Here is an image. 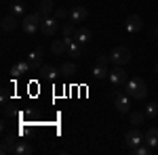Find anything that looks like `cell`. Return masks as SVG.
I'll return each mask as SVG.
<instances>
[{
    "label": "cell",
    "instance_id": "1",
    "mask_svg": "<svg viewBox=\"0 0 158 155\" xmlns=\"http://www.w3.org/2000/svg\"><path fill=\"white\" fill-rule=\"evenodd\" d=\"M124 90H127V95H131V99H137V101H143L148 96V86L141 78H131V80H127Z\"/></svg>",
    "mask_w": 158,
    "mask_h": 155
},
{
    "label": "cell",
    "instance_id": "2",
    "mask_svg": "<svg viewBox=\"0 0 158 155\" xmlns=\"http://www.w3.org/2000/svg\"><path fill=\"white\" fill-rule=\"evenodd\" d=\"M110 61H112L114 65H127V63L131 61V50H129L127 46L112 48V52H110Z\"/></svg>",
    "mask_w": 158,
    "mask_h": 155
},
{
    "label": "cell",
    "instance_id": "3",
    "mask_svg": "<svg viewBox=\"0 0 158 155\" xmlns=\"http://www.w3.org/2000/svg\"><path fill=\"white\" fill-rule=\"evenodd\" d=\"M108 61H110V55H99L97 57V63H95V67H93V78H97V80H103V78H108Z\"/></svg>",
    "mask_w": 158,
    "mask_h": 155
},
{
    "label": "cell",
    "instance_id": "4",
    "mask_svg": "<svg viewBox=\"0 0 158 155\" xmlns=\"http://www.w3.org/2000/svg\"><path fill=\"white\" fill-rule=\"evenodd\" d=\"M108 80L114 84V86H124L127 80H129V76H127V72H124L122 65H114V69H110V73H108Z\"/></svg>",
    "mask_w": 158,
    "mask_h": 155
},
{
    "label": "cell",
    "instance_id": "5",
    "mask_svg": "<svg viewBox=\"0 0 158 155\" xmlns=\"http://www.w3.org/2000/svg\"><path fill=\"white\" fill-rule=\"evenodd\" d=\"M114 107H116L118 113H129L131 111V95L118 92V95L114 96Z\"/></svg>",
    "mask_w": 158,
    "mask_h": 155
},
{
    "label": "cell",
    "instance_id": "6",
    "mask_svg": "<svg viewBox=\"0 0 158 155\" xmlns=\"http://www.w3.org/2000/svg\"><path fill=\"white\" fill-rule=\"evenodd\" d=\"M57 27H59V21H57L55 17H44L42 23H40V32H42L44 36H53V34L57 32Z\"/></svg>",
    "mask_w": 158,
    "mask_h": 155
},
{
    "label": "cell",
    "instance_id": "7",
    "mask_svg": "<svg viewBox=\"0 0 158 155\" xmlns=\"http://www.w3.org/2000/svg\"><path fill=\"white\" fill-rule=\"evenodd\" d=\"M124 141H127V145H129L131 149H135V147L143 145V134L137 130V128H133V130H129L124 134Z\"/></svg>",
    "mask_w": 158,
    "mask_h": 155
},
{
    "label": "cell",
    "instance_id": "8",
    "mask_svg": "<svg viewBox=\"0 0 158 155\" xmlns=\"http://www.w3.org/2000/svg\"><path fill=\"white\" fill-rule=\"evenodd\" d=\"M124 27H127V32H129V34H137V32L143 27V21H141V17H139V15H129V17H127V21H124Z\"/></svg>",
    "mask_w": 158,
    "mask_h": 155
},
{
    "label": "cell",
    "instance_id": "9",
    "mask_svg": "<svg viewBox=\"0 0 158 155\" xmlns=\"http://www.w3.org/2000/svg\"><path fill=\"white\" fill-rule=\"evenodd\" d=\"M42 48H36V50H32L30 55H27V63H30V67L32 69H40L42 67Z\"/></svg>",
    "mask_w": 158,
    "mask_h": 155
},
{
    "label": "cell",
    "instance_id": "10",
    "mask_svg": "<svg viewBox=\"0 0 158 155\" xmlns=\"http://www.w3.org/2000/svg\"><path fill=\"white\" fill-rule=\"evenodd\" d=\"M143 143H146L150 149H156V147H158V128H156V126L148 128V132L143 134Z\"/></svg>",
    "mask_w": 158,
    "mask_h": 155
},
{
    "label": "cell",
    "instance_id": "11",
    "mask_svg": "<svg viewBox=\"0 0 158 155\" xmlns=\"http://www.w3.org/2000/svg\"><path fill=\"white\" fill-rule=\"evenodd\" d=\"M30 63H27V59L25 61H17L15 65L11 67V73H13V78H21V76H25V73H30Z\"/></svg>",
    "mask_w": 158,
    "mask_h": 155
},
{
    "label": "cell",
    "instance_id": "12",
    "mask_svg": "<svg viewBox=\"0 0 158 155\" xmlns=\"http://www.w3.org/2000/svg\"><path fill=\"white\" fill-rule=\"evenodd\" d=\"M17 25H21V21H17V17L15 15H6V17H2V32H15L17 29Z\"/></svg>",
    "mask_w": 158,
    "mask_h": 155
},
{
    "label": "cell",
    "instance_id": "13",
    "mask_svg": "<svg viewBox=\"0 0 158 155\" xmlns=\"http://www.w3.org/2000/svg\"><path fill=\"white\" fill-rule=\"evenodd\" d=\"M38 72H40V76H42V80H51V82H53V80H57V76L61 73L59 69H57V67H53V65H42Z\"/></svg>",
    "mask_w": 158,
    "mask_h": 155
},
{
    "label": "cell",
    "instance_id": "14",
    "mask_svg": "<svg viewBox=\"0 0 158 155\" xmlns=\"http://www.w3.org/2000/svg\"><path fill=\"white\" fill-rule=\"evenodd\" d=\"M86 15H89V11H86L85 6H74L72 11H70V19H72V23H82L86 19Z\"/></svg>",
    "mask_w": 158,
    "mask_h": 155
},
{
    "label": "cell",
    "instance_id": "15",
    "mask_svg": "<svg viewBox=\"0 0 158 155\" xmlns=\"http://www.w3.org/2000/svg\"><path fill=\"white\" fill-rule=\"evenodd\" d=\"M15 145H17V136H15V134H6V136H4V141H2L0 151H2L4 155L13 153V151H15Z\"/></svg>",
    "mask_w": 158,
    "mask_h": 155
},
{
    "label": "cell",
    "instance_id": "16",
    "mask_svg": "<svg viewBox=\"0 0 158 155\" xmlns=\"http://www.w3.org/2000/svg\"><path fill=\"white\" fill-rule=\"evenodd\" d=\"M91 29H86V27H76V32H74V40L78 42V44H86L89 40H91Z\"/></svg>",
    "mask_w": 158,
    "mask_h": 155
},
{
    "label": "cell",
    "instance_id": "17",
    "mask_svg": "<svg viewBox=\"0 0 158 155\" xmlns=\"http://www.w3.org/2000/svg\"><path fill=\"white\" fill-rule=\"evenodd\" d=\"M38 11L42 13V17H49L51 13H55L53 0H40V2H38Z\"/></svg>",
    "mask_w": 158,
    "mask_h": 155
},
{
    "label": "cell",
    "instance_id": "18",
    "mask_svg": "<svg viewBox=\"0 0 158 155\" xmlns=\"http://www.w3.org/2000/svg\"><path fill=\"white\" fill-rule=\"evenodd\" d=\"M51 52H53V55H57V57L63 55V52H68V44L63 42V38H61V40H55V42L51 44Z\"/></svg>",
    "mask_w": 158,
    "mask_h": 155
},
{
    "label": "cell",
    "instance_id": "19",
    "mask_svg": "<svg viewBox=\"0 0 158 155\" xmlns=\"http://www.w3.org/2000/svg\"><path fill=\"white\" fill-rule=\"evenodd\" d=\"M11 15H15V17H25V4L21 0H15L11 4Z\"/></svg>",
    "mask_w": 158,
    "mask_h": 155
},
{
    "label": "cell",
    "instance_id": "20",
    "mask_svg": "<svg viewBox=\"0 0 158 155\" xmlns=\"http://www.w3.org/2000/svg\"><path fill=\"white\" fill-rule=\"evenodd\" d=\"M15 155H30L32 153V147L25 143V141H17V145H15V151H13Z\"/></svg>",
    "mask_w": 158,
    "mask_h": 155
},
{
    "label": "cell",
    "instance_id": "21",
    "mask_svg": "<svg viewBox=\"0 0 158 155\" xmlns=\"http://www.w3.org/2000/svg\"><path fill=\"white\" fill-rule=\"evenodd\" d=\"M59 72L63 73V76H74V73H76V63H72V61H65V63H61Z\"/></svg>",
    "mask_w": 158,
    "mask_h": 155
},
{
    "label": "cell",
    "instance_id": "22",
    "mask_svg": "<svg viewBox=\"0 0 158 155\" xmlns=\"http://www.w3.org/2000/svg\"><path fill=\"white\" fill-rule=\"evenodd\" d=\"M143 119H146V113L143 111H131V124H133L135 128L139 124H143Z\"/></svg>",
    "mask_w": 158,
    "mask_h": 155
},
{
    "label": "cell",
    "instance_id": "23",
    "mask_svg": "<svg viewBox=\"0 0 158 155\" xmlns=\"http://www.w3.org/2000/svg\"><path fill=\"white\" fill-rule=\"evenodd\" d=\"M21 29L32 36V34H36L38 29H40V25H34V23H30V21H25V19H21Z\"/></svg>",
    "mask_w": 158,
    "mask_h": 155
},
{
    "label": "cell",
    "instance_id": "24",
    "mask_svg": "<svg viewBox=\"0 0 158 155\" xmlns=\"http://www.w3.org/2000/svg\"><path fill=\"white\" fill-rule=\"evenodd\" d=\"M143 113H146V118H156L158 115V103H148L146 109H143Z\"/></svg>",
    "mask_w": 158,
    "mask_h": 155
},
{
    "label": "cell",
    "instance_id": "25",
    "mask_svg": "<svg viewBox=\"0 0 158 155\" xmlns=\"http://www.w3.org/2000/svg\"><path fill=\"white\" fill-rule=\"evenodd\" d=\"M74 32H76V27H74L72 23H63V27H61V34H63V38H65V36H74Z\"/></svg>",
    "mask_w": 158,
    "mask_h": 155
},
{
    "label": "cell",
    "instance_id": "26",
    "mask_svg": "<svg viewBox=\"0 0 158 155\" xmlns=\"http://www.w3.org/2000/svg\"><path fill=\"white\" fill-rule=\"evenodd\" d=\"M135 155H148V151H150V147H148L146 143L143 145H139V147H135V149H131Z\"/></svg>",
    "mask_w": 158,
    "mask_h": 155
},
{
    "label": "cell",
    "instance_id": "27",
    "mask_svg": "<svg viewBox=\"0 0 158 155\" xmlns=\"http://www.w3.org/2000/svg\"><path fill=\"white\" fill-rule=\"evenodd\" d=\"M53 17H55L57 21H63V19L68 17V11H65V9H55V15H53Z\"/></svg>",
    "mask_w": 158,
    "mask_h": 155
},
{
    "label": "cell",
    "instance_id": "28",
    "mask_svg": "<svg viewBox=\"0 0 158 155\" xmlns=\"http://www.w3.org/2000/svg\"><path fill=\"white\" fill-rule=\"evenodd\" d=\"M152 34H154V36H158V27H154V29H152Z\"/></svg>",
    "mask_w": 158,
    "mask_h": 155
},
{
    "label": "cell",
    "instance_id": "29",
    "mask_svg": "<svg viewBox=\"0 0 158 155\" xmlns=\"http://www.w3.org/2000/svg\"><path fill=\"white\" fill-rule=\"evenodd\" d=\"M156 73H158V63H156Z\"/></svg>",
    "mask_w": 158,
    "mask_h": 155
}]
</instances>
